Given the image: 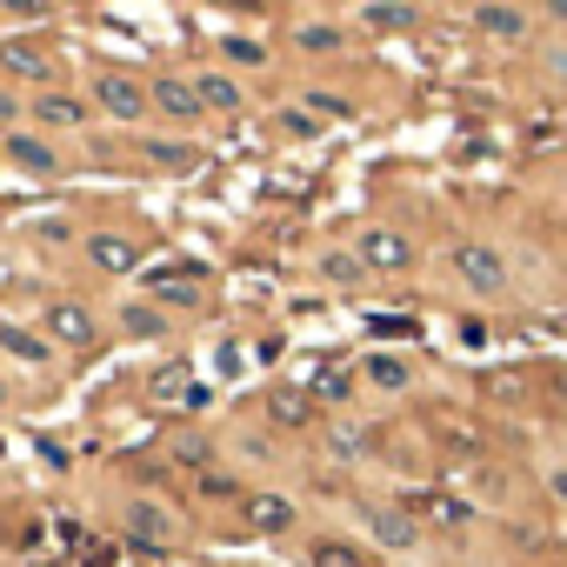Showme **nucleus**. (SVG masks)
Returning <instances> with one entry per match:
<instances>
[{
  "instance_id": "nucleus-17",
  "label": "nucleus",
  "mask_w": 567,
  "mask_h": 567,
  "mask_svg": "<svg viewBox=\"0 0 567 567\" xmlns=\"http://www.w3.org/2000/svg\"><path fill=\"white\" fill-rule=\"evenodd\" d=\"M414 514H427L434 527H461V520H467V501H447V494H414Z\"/></svg>"
},
{
  "instance_id": "nucleus-16",
  "label": "nucleus",
  "mask_w": 567,
  "mask_h": 567,
  "mask_svg": "<svg viewBox=\"0 0 567 567\" xmlns=\"http://www.w3.org/2000/svg\"><path fill=\"white\" fill-rule=\"evenodd\" d=\"M147 161H154V167H167V174H187V167H200V147H181V141H147Z\"/></svg>"
},
{
  "instance_id": "nucleus-25",
  "label": "nucleus",
  "mask_w": 567,
  "mask_h": 567,
  "mask_svg": "<svg viewBox=\"0 0 567 567\" xmlns=\"http://www.w3.org/2000/svg\"><path fill=\"white\" fill-rule=\"evenodd\" d=\"M121 321H127V334H141V341H154V334L167 328V321H161L154 308H141V301H127V308H121Z\"/></svg>"
},
{
  "instance_id": "nucleus-8",
  "label": "nucleus",
  "mask_w": 567,
  "mask_h": 567,
  "mask_svg": "<svg viewBox=\"0 0 567 567\" xmlns=\"http://www.w3.org/2000/svg\"><path fill=\"white\" fill-rule=\"evenodd\" d=\"M0 68H8V74H21V81H54V61L41 54V48H28V41H8V48H0Z\"/></svg>"
},
{
  "instance_id": "nucleus-11",
  "label": "nucleus",
  "mask_w": 567,
  "mask_h": 567,
  "mask_svg": "<svg viewBox=\"0 0 567 567\" xmlns=\"http://www.w3.org/2000/svg\"><path fill=\"white\" fill-rule=\"evenodd\" d=\"M147 288H154V301H194L200 295V267H161Z\"/></svg>"
},
{
  "instance_id": "nucleus-7",
  "label": "nucleus",
  "mask_w": 567,
  "mask_h": 567,
  "mask_svg": "<svg viewBox=\"0 0 567 567\" xmlns=\"http://www.w3.org/2000/svg\"><path fill=\"white\" fill-rule=\"evenodd\" d=\"M267 421H274V427H308V421H315V394L274 388V394H267Z\"/></svg>"
},
{
  "instance_id": "nucleus-19",
  "label": "nucleus",
  "mask_w": 567,
  "mask_h": 567,
  "mask_svg": "<svg viewBox=\"0 0 567 567\" xmlns=\"http://www.w3.org/2000/svg\"><path fill=\"white\" fill-rule=\"evenodd\" d=\"M474 21H481L487 34H501V41H514V34L527 28V14H520V8H494V0H487V8H474Z\"/></svg>"
},
{
  "instance_id": "nucleus-23",
  "label": "nucleus",
  "mask_w": 567,
  "mask_h": 567,
  "mask_svg": "<svg viewBox=\"0 0 567 567\" xmlns=\"http://www.w3.org/2000/svg\"><path fill=\"white\" fill-rule=\"evenodd\" d=\"M315 567H368V554L348 547V540H321V547H315Z\"/></svg>"
},
{
  "instance_id": "nucleus-5",
  "label": "nucleus",
  "mask_w": 567,
  "mask_h": 567,
  "mask_svg": "<svg viewBox=\"0 0 567 567\" xmlns=\"http://www.w3.org/2000/svg\"><path fill=\"white\" fill-rule=\"evenodd\" d=\"M48 334L68 341V348H94V315L74 308V301H48Z\"/></svg>"
},
{
  "instance_id": "nucleus-30",
  "label": "nucleus",
  "mask_w": 567,
  "mask_h": 567,
  "mask_svg": "<svg viewBox=\"0 0 567 567\" xmlns=\"http://www.w3.org/2000/svg\"><path fill=\"white\" fill-rule=\"evenodd\" d=\"M308 107H315V114H328V121H348V114H354L341 94H308Z\"/></svg>"
},
{
  "instance_id": "nucleus-20",
  "label": "nucleus",
  "mask_w": 567,
  "mask_h": 567,
  "mask_svg": "<svg viewBox=\"0 0 567 567\" xmlns=\"http://www.w3.org/2000/svg\"><path fill=\"white\" fill-rule=\"evenodd\" d=\"M368 520H374V534H381L388 547H414V520H408V514H394V507H374Z\"/></svg>"
},
{
  "instance_id": "nucleus-22",
  "label": "nucleus",
  "mask_w": 567,
  "mask_h": 567,
  "mask_svg": "<svg viewBox=\"0 0 567 567\" xmlns=\"http://www.w3.org/2000/svg\"><path fill=\"white\" fill-rule=\"evenodd\" d=\"M368 381L388 388V394H401V388H408V361H394V354H368Z\"/></svg>"
},
{
  "instance_id": "nucleus-10",
  "label": "nucleus",
  "mask_w": 567,
  "mask_h": 567,
  "mask_svg": "<svg viewBox=\"0 0 567 567\" xmlns=\"http://www.w3.org/2000/svg\"><path fill=\"white\" fill-rule=\"evenodd\" d=\"M87 260H94L101 274H127V267L141 260V247L121 240V234H94V240H87Z\"/></svg>"
},
{
  "instance_id": "nucleus-27",
  "label": "nucleus",
  "mask_w": 567,
  "mask_h": 567,
  "mask_svg": "<svg viewBox=\"0 0 567 567\" xmlns=\"http://www.w3.org/2000/svg\"><path fill=\"white\" fill-rule=\"evenodd\" d=\"M321 274H328V280H341V288H354L368 267H361V254H328V260H321Z\"/></svg>"
},
{
  "instance_id": "nucleus-24",
  "label": "nucleus",
  "mask_w": 567,
  "mask_h": 567,
  "mask_svg": "<svg viewBox=\"0 0 567 567\" xmlns=\"http://www.w3.org/2000/svg\"><path fill=\"white\" fill-rule=\"evenodd\" d=\"M295 41H301L308 54H334V48H341V28H328V21H308Z\"/></svg>"
},
{
  "instance_id": "nucleus-9",
  "label": "nucleus",
  "mask_w": 567,
  "mask_h": 567,
  "mask_svg": "<svg viewBox=\"0 0 567 567\" xmlns=\"http://www.w3.org/2000/svg\"><path fill=\"white\" fill-rule=\"evenodd\" d=\"M0 147H8V161H14V167H28V174H61V154H54L48 141H28V134H8V141H0Z\"/></svg>"
},
{
  "instance_id": "nucleus-15",
  "label": "nucleus",
  "mask_w": 567,
  "mask_h": 567,
  "mask_svg": "<svg viewBox=\"0 0 567 567\" xmlns=\"http://www.w3.org/2000/svg\"><path fill=\"white\" fill-rule=\"evenodd\" d=\"M194 94H200V107H220V114H234V107H240V87H234L227 74H200V81H194Z\"/></svg>"
},
{
  "instance_id": "nucleus-6",
  "label": "nucleus",
  "mask_w": 567,
  "mask_h": 567,
  "mask_svg": "<svg viewBox=\"0 0 567 567\" xmlns=\"http://www.w3.org/2000/svg\"><path fill=\"white\" fill-rule=\"evenodd\" d=\"M94 101H101L107 114H121V121H134V114H141V107H147L154 94H141V87H134L127 74H107V81H94Z\"/></svg>"
},
{
  "instance_id": "nucleus-4",
  "label": "nucleus",
  "mask_w": 567,
  "mask_h": 567,
  "mask_svg": "<svg viewBox=\"0 0 567 567\" xmlns=\"http://www.w3.org/2000/svg\"><path fill=\"white\" fill-rule=\"evenodd\" d=\"M127 540H134V547H167V540H174L167 507H161V501H134V507H127Z\"/></svg>"
},
{
  "instance_id": "nucleus-28",
  "label": "nucleus",
  "mask_w": 567,
  "mask_h": 567,
  "mask_svg": "<svg viewBox=\"0 0 567 567\" xmlns=\"http://www.w3.org/2000/svg\"><path fill=\"white\" fill-rule=\"evenodd\" d=\"M220 54H227V61H240V68H260V61H267V48H260V41H240V34H227V41H220Z\"/></svg>"
},
{
  "instance_id": "nucleus-31",
  "label": "nucleus",
  "mask_w": 567,
  "mask_h": 567,
  "mask_svg": "<svg viewBox=\"0 0 567 567\" xmlns=\"http://www.w3.org/2000/svg\"><path fill=\"white\" fill-rule=\"evenodd\" d=\"M280 127H288L295 141H315V114H295V107H288V114H280Z\"/></svg>"
},
{
  "instance_id": "nucleus-21",
  "label": "nucleus",
  "mask_w": 567,
  "mask_h": 567,
  "mask_svg": "<svg viewBox=\"0 0 567 567\" xmlns=\"http://www.w3.org/2000/svg\"><path fill=\"white\" fill-rule=\"evenodd\" d=\"M34 114H41L48 127H74V121H81V101H74V94H41Z\"/></svg>"
},
{
  "instance_id": "nucleus-18",
  "label": "nucleus",
  "mask_w": 567,
  "mask_h": 567,
  "mask_svg": "<svg viewBox=\"0 0 567 567\" xmlns=\"http://www.w3.org/2000/svg\"><path fill=\"white\" fill-rule=\"evenodd\" d=\"M361 21H368V28H388V34H408L421 14H414V8H394V0H374V8H361Z\"/></svg>"
},
{
  "instance_id": "nucleus-34",
  "label": "nucleus",
  "mask_w": 567,
  "mask_h": 567,
  "mask_svg": "<svg viewBox=\"0 0 567 567\" xmlns=\"http://www.w3.org/2000/svg\"><path fill=\"white\" fill-rule=\"evenodd\" d=\"M554 494H560V501H567V467H554Z\"/></svg>"
},
{
  "instance_id": "nucleus-12",
  "label": "nucleus",
  "mask_w": 567,
  "mask_h": 567,
  "mask_svg": "<svg viewBox=\"0 0 567 567\" xmlns=\"http://www.w3.org/2000/svg\"><path fill=\"white\" fill-rule=\"evenodd\" d=\"M154 107L174 114V121H194L200 114V94H194V81H154Z\"/></svg>"
},
{
  "instance_id": "nucleus-1",
  "label": "nucleus",
  "mask_w": 567,
  "mask_h": 567,
  "mask_svg": "<svg viewBox=\"0 0 567 567\" xmlns=\"http://www.w3.org/2000/svg\"><path fill=\"white\" fill-rule=\"evenodd\" d=\"M454 274L467 280V288H481V295H501L507 288V260L494 247H481V240H461L454 247Z\"/></svg>"
},
{
  "instance_id": "nucleus-29",
  "label": "nucleus",
  "mask_w": 567,
  "mask_h": 567,
  "mask_svg": "<svg viewBox=\"0 0 567 567\" xmlns=\"http://www.w3.org/2000/svg\"><path fill=\"white\" fill-rule=\"evenodd\" d=\"M368 328H374L381 341H394V334H401V341H414V321H401V315H374Z\"/></svg>"
},
{
  "instance_id": "nucleus-35",
  "label": "nucleus",
  "mask_w": 567,
  "mask_h": 567,
  "mask_svg": "<svg viewBox=\"0 0 567 567\" xmlns=\"http://www.w3.org/2000/svg\"><path fill=\"white\" fill-rule=\"evenodd\" d=\"M554 21H560V28H567V0H554Z\"/></svg>"
},
{
  "instance_id": "nucleus-26",
  "label": "nucleus",
  "mask_w": 567,
  "mask_h": 567,
  "mask_svg": "<svg viewBox=\"0 0 567 567\" xmlns=\"http://www.w3.org/2000/svg\"><path fill=\"white\" fill-rule=\"evenodd\" d=\"M315 394H321V401H348V394H354V374H348V368H321V374H315Z\"/></svg>"
},
{
  "instance_id": "nucleus-13",
  "label": "nucleus",
  "mask_w": 567,
  "mask_h": 567,
  "mask_svg": "<svg viewBox=\"0 0 567 567\" xmlns=\"http://www.w3.org/2000/svg\"><path fill=\"white\" fill-rule=\"evenodd\" d=\"M288 520H295V507L280 501V494H254V501H247V527H254V534H280Z\"/></svg>"
},
{
  "instance_id": "nucleus-33",
  "label": "nucleus",
  "mask_w": 567,
  "mask_h": 567,
  "mask_svg": "<svg viewBox=\"0 0 567 567\" xmlns=\"http://www.w3.org/2000/svg\"><path fill=\"white\" fill-rule=\"evenodd\" d=\"M174 461H187V467H207V441H181V447H174Z\"/></svg>"
},
{
  "instance_id": "nucleus-36",
  "label": "nucleus",
  "mask_w": 567,
  "mask_h": 567,
  "mask_svg": "<svg viewBox=\"0 0 567 567\" xmlns=\"http://www.w3.org/2000/svg\"><path fill=\"white\" fill-rule=\"evenodd\" d=\"M0 114H14V101H8V94H0Z\"/></svg>"
},
{
  "instance_id": "nucleus-32",
  "label": "nucleus",
  "mask_w": 567,
  "mask_h": 567,
  "mask_svg": "<svg viewBox=\"0 0 567 567\" xmlns=\"http://www.w3.org/2000/svg\"><path fill=\"white\" fill-rule=\"evenodd\" d=\"M334 454L354 461V454H361V427H334Z\"/></svg>"
},
{
  "instance_id": "nucleus-14",
  "label": "nucleus",
  "mask_w": 567,
  "mask_h": 567,
  "mask_svg": "<svg viewBox=\"0 0 567 567\" xmlns=\"http://www.w3.org/2000/svg\"><path fill=\"white\" fill-rule=\"evenodd\" d=\"M0 348H8L14 361H28V368H41V361H54V348H48V334H28V328H0Z\"/></svg>"
},
{
  "instance_id": "nucleus-3",
  "label": "nucleus",
  "mask_w": 567,
  "mask_h": 567,
  "mask_svg": "<svg viewBox=\"0 0 567 567\" xmlns=\"http://www.w3.org/2000/svg\"><path fill=\"white\" fill-rule=\"evenodd\" d=\"M147 401H154V408H174V401H187V408H207V388L187 374V361H167V368L147 381Z\"/></svg>"
},
{
  "instance_id": "nucleus-2",
  "label": "nucleus",
  "mask_w": 567,
  "mask_h": 567,
  "mask_svg": "<svg viewBox=\"0 0 567 567\" xmlns=\"http://www.w3.org/2000/svg\"><path fill=\"white\" fill-rule=\"evenodd\" d=\"M354 254H361V267H368V274H401V267L414 260V247H408L394 227H368Z\"/></svg>"
}]
</instances>
